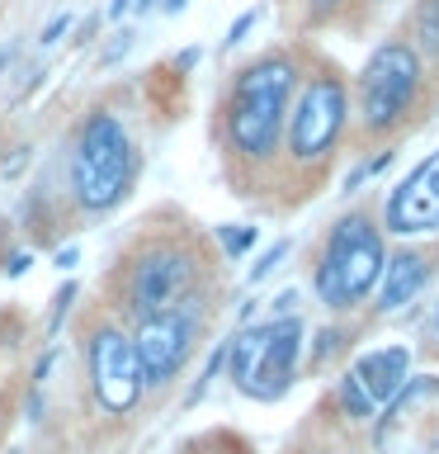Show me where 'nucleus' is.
Masks as SVG:
<instances>
[{
	"mask_svg": "<svg viewBox=\"0 0 439 454\" xmlns=\"http://www.w3.org/2000/svg\"><path fill=\"white\" fill-rule=\"evenodd\" d=\"M293 90H297V62L289 52H269L232 81L222 105V133L236 161L269 166L279 156Z\"/></svg>",
	"mask_w": 439,
	"mask_h": 454,
	"instance_id": "f257e3e1",
	"label": "nucleus"
},
{
	"mask_svg": "<svg viewBox=\"0 0 439 454\" xmlns=\"http://www.w3.org/2000/svg\"><path fill=\"white\" fill-rule=\"evenodd\" d=\"M137 176V147L113 109H90L66 152V190L85 213H109L123 204Z\"/></svg>",
	"mask_w": 439,
	"mask_h": 454,
	"instance_id": "f03ea898",
	"label": "nucleus"
},
{
	"mask_svg": "<svg viewBox=\"0 0 439 454\" xmlns=\"http://www.w3.org/2000/svg\"><path fill=\"white\" fill-rule=\"evenodd\" d=\"M382 261H388L382 227L368 213H345V218L331 223V232H326L321 251H317L312 289H317V298L331 312H350L378 289Z\"/></svg>",
	"mask_w": 439,
	"mask_h": 454,
	"instance_id": "7ed1b4c3",
	"label": "nucleus"
},
{
	"mask_svg": "<svg viewBox=\"0 0 439 454\" xmlns=\"http://www.w3.org/2000/svg\"><path fill=\"white\" fill-rule=\"evenodd\" d=\"M303 317H269V322H246L241 332L222 346L227 379L236 383L255 403H279L297 379V360H303Z\"/></svg>",
	"mask_w": 439,
	"mask_h": 454,
	"instance_id": "20e7f679",
	"label": "nucleus"
},
{
	"mask_svg": "<svg viewBox=\"0 0 439 454\" xmlns=\"http://www.w3.org/2000/svg\"><path fill=\"white\" fill-rule=\"evenodd\" d=\"M425 81V62L416 57L406 38H388L368 52L359 67V85H354V105H359V128L368 137L388 133L411 114Z\"/></svg>",
	"mask_w": 439,
	"mask_h": 454,
	"instance_id": "39448f33",
	"label": "nucleus"
},
{
	"mask_svg": "<svg viewBox=\"0 0 439 454\" xmlns=\"http://www.w3.org/2000/svg\"><path fill=\"white\" fill-rule=\"evenodd\" d=\"M350 123V90L335 71H317L307 76V85L297 90V99L289 105V123H283V142L297 166L326 161L335 152L340 133Z\"/></svg>",
	"mask_w": 439,
	"mask_h": 454,
	"instance_id": "423d86ee",
	"label": "nucleus"
},
{
	"mask_svg": "<svg viewBox=\"0 0 439 454\" xmlns=\"http://www.w3.org/2000/svg\"><path fill=\"white\" fill-rule=\"evenodd\" d=\"M189 294H198V255L189 247H180V241H151L147 251L133 255L127 284H123V308L137 322L184 303Z\"/></svg>",
	"mask_w": 439,
	"mask_h": 454,
	"instance_id": "0eeeda50",
	"label": "nucleus"
},
{
	"mask_svg": "<svg viewBox=\"0 0 439 454\" xmlns=\"http://www.w3.org/2000/svg\"><path fill=\"white\" fill-rule=\"evenodd\" d=\"M198 332H204V298L198 294H189L184 303L166 308V312H151V317L137 322L133 350H137L147 388H161V383H170L184 364H189V355L198 346Z\"/></svg>",
	"mask_w": 439,
	"mask_h": 454,
	"instance_id": "6e6552de",
	"label": "nucleus"
},
{
	"mask_svg": "<svg viewBox=\"0 0 439 454\" xmlns=\"http://www.w3.org/2000/svg\"><path fill=\"white\" fill-rule=\"evenodd\" d=\"M85 364H90V388L109 417H123V411H133L142 403L147 379H142L133 336L123 326H109V322L95 326L90 340H85Z\"/></svg>",
	"mask_w": 439,
	"mask_h": 454,
	"instance_id": "1a4fd4ad",
	"label": "nucleus"
},
{
	"mask_svg": "<svg viewBox=\"0 0 439 454\" xmlns=\"http://www.w3.org/2000/svg\"><path fill=\"white\" fill-rule=\"evenodd\" d=\"M382 411L374 435L382 454H439V379H406Z\"/></svg>",
	"mask_w": 439,
	"mask_h": 454,
	"instance_id": "9d476101",
	"label": "nucleus"
},
{
	"mask_svg": "<svg viewBox=\"0 0 439 454\" xmlns=\"http://www.w3.org/2000/svg\"><path fill=\"white\" fill-rule=\"evenodd\" d=\"M406 379H411V350L406 346L364 350L359 360L345 369V379H340V411H345L350 421H374V417H382V407L402 393Z\"/></svg>",
	"mask_w": 439,
	"mask_h": 454,
	"instance_id": "9b49d317",
	"label": "nucleus"
},
{
	"mask_svg": "<svg viewBox=\"0 0 439 454\" xmlns=\"http://www.w3.org/2000/svg\"><path fill=\"white\" fill-rule=\"evenodd\" d=\"M382 227L392 237H435L439 232V147L388 194Z\"/></svg>",
	"mask_w": 439,
	"mask_h": 454,
	"instance_id": "f8f14e48",
	"label": "nucleus"
},
{
	"mask_svg": "<svg viewBox=\"0 0 439 454\" xmlns=\"http://www.w3.org/2000/svg\"><path fill=\"white\" fill-rule=\"evenodd\" d=\"M425 284H430V261H425L420 251L388 255V261H382V275H378V312H402Z\"/></svg>",
	"mask_w": 439,
	"mask_h": 454,
	"instance_id": "ddd939ff",
	"label": "nucleus"
},
{
	"mask_svg": "<svg viewBox=\"0 0 439 454\" xmlns=\"http://www.w3.org/2000/svg\"><path fill=\"white\" fill-rule=\"evenodd\" d=\"M411 28H416L420 62H439V0H420L416 14H411Z\"/></svg>",
	"mask_w": 439,
	"mask_h": 454,
	"instance_id": "4468645a",
	"label": "nucleus"
},
{
	"mask_svg": "<svg viewBox=\"0 0 439 454\" xmlns=\"http://www.w3.org/2000/svg\"><path fill=\"white\" fill-rule=\"evenodd\" d=\"M222 251L227 255H232V261H236V255H246L250 247H255V227H222Z\"/></svg>",
	"mask_w": 439,
	"mask_h": 454,
	"instance_id": "2eb2a0df",
	"label": "nucleus"
},
{
	"mask_svg": "<svg viewBox=\"0 0 439 454\" xmlns=\"http://www.w3.org/2000/svg\"><path fill=\"white\" fill-rule=\"evenodd\" d=\"M283 255H289V241H274V247H269V251L260 255V261L250 265V284H260V279L269 275V270H279V261H283Z\"/></svg>",
	"mask_w": 439,
	"mask_h": 454,
	"instance_id": "dca6fc26",
	"label": "nucleus"
},
{
	"mask_svg": "<svg viewBox=\"0 0 439 454\" xmlns=\"http://www.w3.org/2000/svg\"><path fill=\"white\" fill-rule=\"evenodd\" d=\"M71 303H76V284H62V294H57V303H52V322H48V336H57V332H62V322H66Z\"/></svg>",
	"mask_w": 439,
	"mask_h": 454,
	"instance_id": "f3484780",
	"label": "nucleus"
},
{
	"mask_svg": "<svg viewBox=\"0 0 439 454\" xmlns=\"http://www.w3.org/2000/svg\"><path fill=\"white\" fill-rule=\"evenodd\" d=\"M255 20H260V14H255V10H246V14H241V20H236L232 28H227V38H222V52H232L236 43H246V34L255 28Z\"/></svg>",
	"mask_w": 439,
	"mask_h": 454,
	"instance_id": "a211bd4d",
	"label": "nucleus"
},
{
	"mask_svg": "<svg viewBox=\"0 0 439 454\" xmlns=\"http://www.w3.org/2000/svg\"><path fill=\"white\" fill-rule=\"evenodd\" d=\"M71 24H76V20H71V14H57V20H52L48 28H42V38H38V43H42V48H52V43L62 38V34H66Z\"/></svg>",
	"mask_w": 439,
	"mask_h": 454,
	"instance_id": "6ab92c4d",
	"label": "nucleus"
},
{
	"mask_svg": "<svg viewBox=\"0 0 439 454\" xmlns=\"http://www.w3.org/2000/svg\"><path fill=\"white\" fill-rule=\"evenodd\" d=\"M127 48H133V34H127V28H123V34L109 43V52L99 57V62H104V67H113V62H119V57H127Z\"/></svg>",
	"mask_w": 439,
	"mask_h": 454,
	"instance_id": "aec40b11",
	"label": "nucleus"
},
{
	"mask_svg": "<svg viewBox=\"0 0 439 454\" xmlns=\"http://www.w3.org/2000/svg\"><path fill=\"white\" fill-rule=\"evenodd\" d=\"M28 265H34V255H28V251H14L10 261H5V275H10V279H19Z\"/></svg>",
	"mask_w": 439,
	"mask_h": 454,
	"instance_id": "412c9836",
	"label": "nucleus"
},
{
	"mask_svg": "<svg viewBox=\"0 0 439 454\" xmlns=\"http://www.w3.org/2000/svg\"><path fill=\"white\" fill-rule=\"evenodd\" d=\"M293 312H297V289H289V294L274 298V317H293Z\"/></svg>",
	"mask_w": 439,
	"mask_h": 454,
	"instance_id": "4be33fe9",
	"label": "nucleus"
},
{
	"mask_svg": "<svg viewBox=\"0 0 439 454\" xmlns=\"http://www.w3.org/2000/svg\"><path fill=\"white\" fill-rule=\"evenodd\" d=\"M392 161H397V152H378V156H374V161H368V166H364V176H368V180H374V176H382V170H388Z\"/></svg>",
	"mask_w": 439,
	"mask_h": 454,
	"instance_id": "5701e85b",
	"label": "nucleus"
},
{
	"mask_svg": "<svg viewBox=\"0 0 439 454\" xmlns=\"http://www.w3.org/2000/svg\"><path fill=\"white\" fill-rule=\"evenodd\" d=\"M335 346H340V332H326V336H321V350L312 355V364H321V360H326V355H331Z\"/></svg>",
	"mask_w": 439,
	"mask_h": 454,
	"instance_id": "b1692460",
	"label": "nucleus"
},
{
	"mask_svg": "<svg viewBox=\"0 0 439 454\" xmlns=\"http://www.w3.org/2000/svg\"><path fill=\"white\" fill-rule=\"evenodd\" d=\"M198 57H204V48H184V52L175 57V67H180V71H194V67H198Z\"/></svg>",
	"mask_w": 439,
	"mask_h": 454,
	"instance_id": "393cba45",
	"label": "nucleus"
},
{
	"mask_svg": "<svg viewBox=\"0 0 439 454\" xmlns=\"http://www.w3.org/2000/svg\"><path fill=\"white\" fill-rule=\"evenodd\" d=\"M76 261H81V251H76V247H62V251H57V270H71Z\"/></svg>",
	"mask_w": 439,
	"mask_h": 454,
	"instance_id": "a878e982",
	"label": "nucleus"
},
{
	"mask_svg": "<svg viewBox=\"0 0 439 454\" xmlns=\"http://www.w3.org/2000/svg\"><path fill=\"white\" fill-rule=\"evenodd\" d=\"M331 10H340V0H317V5H312V20H326Z\"/></svg>",
	"mask_w": 439,
	"mask_h": 454,
	"instance_id": "bb28decb",
	"label": "nucleus"
},
{
	"mask_svg": "<svg viewBox=\"0 0 439 454\" xmlns=\"http://www.w3.org/2000/svg\"><path fill=\"white\" fill-rule=\"evenodd\" d=\"M127 10H133V0H109V20H123Z\"/></svg>",
	"mask_w": 439,
	"mask_h": 454,
	"instance_id": "cd10ccee",
	"label": "nucleus"
},
{
	"mask_svg": "<svg viewBox=\"0 0 439 454\" xmlns=\"http://www.w3.org/2000/svg\"><path fill=\"white\" fill-rule=\"evenodd\" d=\"M14 57H19V43H5V48H0V71H5Z\"/></svg>",
	"mask_w": 439,
	"mask_h": 454,
	"instance_id": "c85d7f7f",
	"label": "nucleus"
},
{
	"mask_svg": "<svg viewBox=\"0 0 439 454\" xmlns=\"http://www.w3.org/2000/svg\"><path fill=\"white\" fill-rule=\"evenodd\" d=\"M95 24H99V20H85V24L76 28V43H90V34H95Z\"/></svg>",
	"mask_w": 439,
	"mask_h": 454,
	"instance_id": "c756f323",
	"label": "nucleus"
},
{
	"mask_svg": "<svg viewBox=\"0 0 439 454\" xmlns=\"http://www.w3.org/2000/svg\"><path fill=\"white\" fill-rule=\"evenodd\" d=\"M133 10H137V14H147V10H156V0H133Z\"/></svg>",
	"mask_w": 439,
	"mask_h": 454,
	"instance_id": "7c9ffc66",
	"label": "nucleus"
},
{
	"mask_svg": "<svg viewBox=\"0 0 439 454\" xmlns=\"http://www.w3.org/2000/svg\"><path fill=\"white\" fill-rule=\"evenodd\" d=\"M184 10V0H166V14H180Z\"/></svg>",
	"mask_w": 439,
	"mask_h": 454,
	"instance_id": "2f4dec72",
	"label": "nucleus"
},
{
	"mask_svg": "<svg viewBox=\"0 0 439 454\" xmlns=\"http://www.w3.org/2000/svg\"><path fill=\"white\" fill-rule=\"evenodd\" d=\"M435 336H439V303H435Z\"/></svg>",
	"mask_w": 439,
	"mask_h": 454,
	"instance_id": "473e14b6",
	"label": "nucleus"
}]
</instances>
